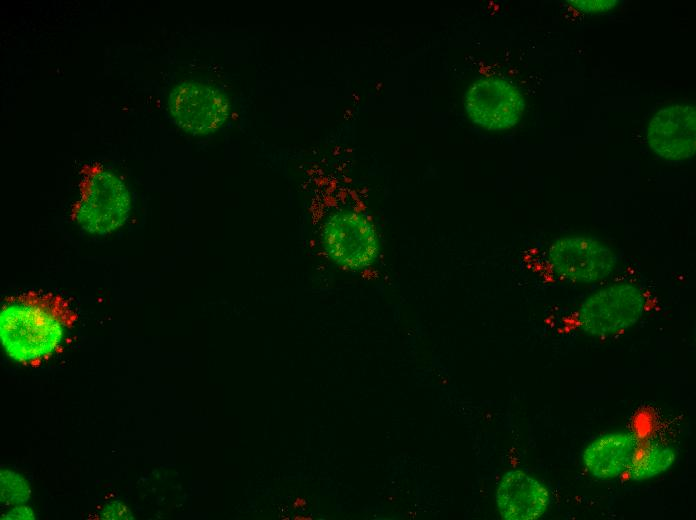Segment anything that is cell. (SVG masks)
<instances>
[{"instance_id": "cell-1", "label": "cell", "mask_w": 696, "mask_h": 520, "mask_svg": "<svg viewBox=\"0 0 696 520\" xmlns=\"http://www.w3.org/2000/svg\"><path fill=\"white\" fill-rule=\"evenodd\" d=\"M76 321L58 294L29 290L7 296L0 311L1 342L13 360L36 367L64 349Z\"/></svg>"}, {"instance_id": "cell-2", "label": "cell", "mask_w": 696, "mask_h": 520, "mask_svg": "<svg viewBox=\"0 0 696 520\" xmlns=\"http://www.w3.org/2000/svg\"><path fill=\"white\" fill-rule=\"evenodd\" d=\"M129 210L128 189L117 175L101 167L85 172L72 213L81 228L92 234L110 233L124 224Z\"/></svg>"}, {"instance_id": "cell-3", "label": "cell", "mask_w": 696, "mask_h": 520, "mask_svg": "<svg viewBox=\"0 0 696 520\" xmlns=\"http://www.w3.org/2000/svg\"><path fill=\"white\" fill-rule=\"evenodd\" d=\"M644 307L645 296L639 287L628 283L606 286L582 302L577 324L591 336L614 335L636 324Z\"/></svg>"}, {"instance_id": "cell-4", "label": "cell", "mask_w": 696, "mask_h": 520, "mask_svg": "<svg viewBox=\"0 0 696 520\" xmlns=\"http://www.w3.org/2000/svg\"><path fill=\"white\" fill-rule=\"evenodd\" d=\"M547 257L556 275L581 283L606 278L617 263L611 248L594 238L581 236L554 240L548 248Z\"/></svg>"}, {"instance_id": "cell-5", "label": "cell", "mask_w": 696, "mask_h": 520, "mask_svg": "<svg viewBox=\"0 0 696 520\" xmlns=\"http://www.w3.org/2000/svg\"><path fill=\"white\" fill-rule=\"evenodd\" d=\"M323 243L329 257L348 269L370 265L378 253L373 226L353 212H339L327 220L323 228Z\"/></svg>"}, {"instance_id": "cell-6", "label": "cell", "mask_w": 696, "mask_h": 520, "mask_svg": "<svg viewBox=\"0 0 696 520\" xmlns=\"http://www.w3.org/2000/svg\"><path fill=\"white\" fill-rule=\"evenodd\" d=\"M169 109L181 128L195 134H206L224 124L229 103L219 89L187 81L178 84L170 93Z\"/></svg>"}, {"instance_id": "cell-7", "label": "cell", "mask_w": 696, "mask_h": 520, "mask_svg": "<svg viewBox=\"0 0 696 520\" xmlns=\"http://www.w3.org/2000/svg\"><path fill=\"white\" fill-rule=\"evenodd\" d=\"M464 104L470 119L487 130L513 127L525 107L519 90L500 78H484L474 82L465 95Z\"/></svg>"}, {"instance_id": "cell-8", "label": "cell", "mask_w": 696, "mask_h": 520, "mask_svg": "<svg viewBox=\"0 0 696 520\" xmlns=\"http://www.w3.org/2000/svg\"><path fill=\"white\" fill-rule=\"evenodd\" d=\"M647 140L651 149L667 160L692 157L696 149L695 108L675 104L659 110L648 125Z\"/></svg>"}, {"instance_id": "cell-9", "label": "cell", "mask_w": 696, "mask_h": 520, "mask_svg": "<svg viewBox=\"0 0 696 520\" xmlns=\"http://www.w3.org/2000/svg\"><path fill=\"white\" fill-rule=\"evenodd\" d=\"M549 503L548 489L525 471H508L498 484L496 504L503 519H539L547 511Z\"/></svg>"}, {"instance_id": "cell-10", "label": "cell", "mask_w": 696, "mask_h": 520, "mask_svg": "<svg viewBox=\"0 0 696 520\" xmlns=\"http://www.w3.org/2000/svg\"><path fill=\"white\" fill-rule=\"evenodd\" d=\"M638 445L637 438L631 433L616 432L600 436L584 449V468L597 479L617 478L627 471Z\"/></svg>"}, {"instance_id": "cell-11", "label": "cell", "mask_w": 696, "mask_h": 520, "mask_svg": "<svg viewBox=\"0 0 696 520\" xmlns=\"http://www.w3.org/2000/svg\"><path fill=\"white\" fill-rule=\"evenodd\" d=\"M675 458V451L668 445L657 442L638 445L626 472L634 481L648 480L667 471Z\"/></svg>"}, {"instance_id": "cell-12", "label": "cell", "mask_w": 696, "mask_h": 520, "mask_svg": "<svg viewBox=\"0 0 696 520\" xmlns=\"http://www.w3.org/2000/svg\"><path fill=\"white\" fill-rule=\"evenodd\" d=\"M567 2L585 13H603L619 3L617 0H570Z\"/></svg>"}]
</instances>
